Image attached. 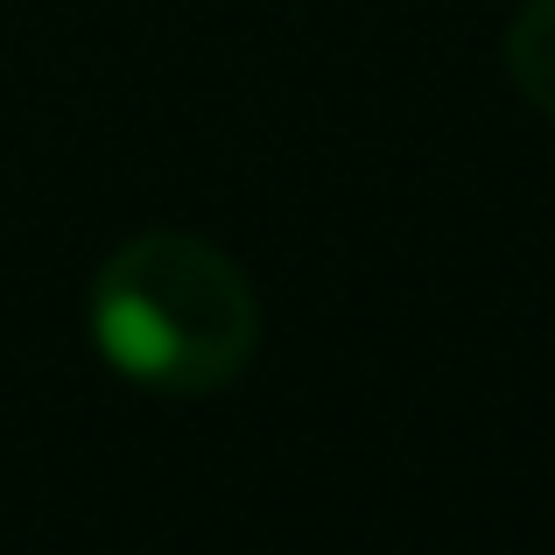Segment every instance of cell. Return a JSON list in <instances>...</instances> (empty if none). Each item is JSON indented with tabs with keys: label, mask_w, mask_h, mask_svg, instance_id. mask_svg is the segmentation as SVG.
<instances>
[{
	"label": "cell",
	"mask_w": 555,
	"mask_h": 555,
	"mask_svg": "<svg viewBox=\"0 0 555 555\" xmlns=\"http://www.w3.org/2000/svg\"><path fill=\"white\" fill-rule=\"evenodd\" d=\"M85 331L106 373L134 393L204 401L240 387L260 352V288L218 240L149 225L120 240L92 274Z\"/></svg>",
	"instance_id": "1"
},
{
	"label": "cell",
	"mask_w": 555,
	"mask_h": 555,
	"mask_svg": "<svg viewBox=\"0 0 555 555\" xmlns=\"http://www.w3.org/2000/svg\"><path fill=\"white\" fill-rule=\"evenodd\" d=\"M506 78L542 120H555V0H520L506 22Z\"/></svg>",
	"instance_id": "2"
}]
</instances>
